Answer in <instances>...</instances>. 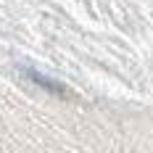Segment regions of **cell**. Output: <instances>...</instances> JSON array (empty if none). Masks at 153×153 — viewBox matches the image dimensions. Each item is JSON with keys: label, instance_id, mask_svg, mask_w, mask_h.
Returning a JSON list of instances; mask_svg holds the SVG:
<instances>
[{"label": "cell", "instance_id": "obj_1", "mask_svg": "<svg viewBox=\"0 0 153 153\" xmlns=\"http://www.w3.org/2000/svg\"><path fill=\"white\" fill-rule=\"evenodd\" d=\"M21 71H24V76H27L29 82H34V85H37V87H42V90L56 92V95H61V98L69 95L66 85H61V82H56V79H50V76H45V74H40V71H37V69H32V66H24Z\"/></svg>", "mask_w": 153, "mask_h": 153}]
</instances>
